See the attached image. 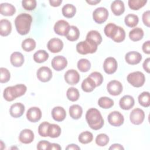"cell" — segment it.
<instances>
[{
  "instance_id": "obj_56",
  "label": "cell",
  "mask_w": 150,
  "mask_h": 150,
  "mask_svg": "<svg viewBox=\"0 0 150 150\" xmlns=\"http://www.w3.org/2000/svg\"><path fill=\"white\" fill-rule=\"evenodd\" d=\"M66 149H69V150H79L80 149V148L76 145V144H70L66 148Z\"/></svg>"
},
{
  "instance_id": "obj_27",
  "label": "cell",
  "mask_w": 150,
  "mask_h": 150,
  "mask_svg": "<svg viewBox=\"0 0 150 150\" xmlns=\"http://www.w3.org/2000/svg\"><path fill=\"white\" fill-rule=\"evenodd\" d=\"M96 87V85L94 81L89 77L85 79L81 83L82 90L87 93L91 92Z\"/></svg>"
},
{
  "instance_id": "obj_57",
  "label": "cell",
  "mask_w": 150,
  "mask_h": 150,
  "mask_svg": "<svg viewBox=\"0 0 150 150\" xmlns=\"http://www.w3.org/2000/svg\"><path fill=\"white\" fill-rule=\"evenodd\" d=\"M87 3L90 4V5H96L97 4L100 2V1L97 0H94V1H86Z\"/></svg>"
},
{
  "instance_id": "obj_26",
  "label": "cell",
  "mask_w": 150,
  "mask_h": 150,
  "mask_svg": "<svg viewBox=\"0 0 150 150\" xmlns=\"http://www.w3.org/2000/svg\"><path fill=\"white\" fill-rule=\"evenodd\" d=\"M118 28L119 26H117L115 24L113 23H109L107 25H106V26L104 28V33L107 37L112 39L115 37L118 30Z\"/></svg>"
},
{
  "instance_id": "obj_8",
  "label": "cell",
  "mask_w": 150,
  "mask_h": 150,
  "mask_svg": "<svg viewBox=\"0 0 150 150\" xmlns=\"http://www.w3.org/2000/svg\"><path fill=\"white\" fill-rule=\"evenodd\" d=\"M118 64L115 58L108 57L106 58L103 63V69L104 71L108 74H111L115 73L117 69Z\"/></svg>"
},
{
  "instance_id": "obj_20",
  "label": "cell",
  "mask_w": 150,
  "mask_h": 150,
  "mask_svg": "<svg viewBox=\"0 0 150 150\" xmlns=\"http://www.w3.org/2000/svg\"><path fill=\"white\" fill-rule=\"evenodd\" d=\"M19 139L22 143L25 144H30L34 139V134L29 129H24L20 132Z\"/></svg>"
},
{
  "instance_id": "obj_19",
  "label": "cell",
  "mask_w": 150,
  "mask_h": 150,
  "mask_svg": "<svg viewBox=\"0 0 150 150\" xmlns=\"http://www.w3.org/2000/svg\"><path fill=\"white\" fill-rule=\"evenodd\" d=\"M135 104L134 98L132 96L129 95H125L119 101L120 107L124 110H128L133 107Z\"/></svg>"
},
{
  "instance_id": "obj_12",
  "label": "cell",
  "mask_w": 150,
  "mask_h": 150,
  "mask_svg": "<svg viewBox=\"0 0 150 150\" xmlns=\"http://www.w3.org/2000/svg\"><path fill=\"white\" fill-rule=\"evenodd\" d=\"M47 47L48 50L52 53H58L62 50L63 43L62 40L59 38H52L47 42Z\"/></svg>"
},
{
  "instance_id": "obj_30",
  "label": "cell",
  "mask_w": 150,
  "mask_h": 150,
  "mask_svg": "<svg viewBox=\"0 0 150 150\" xmlns=\"http://www.w3.org/2000/svg\"><path fill=\"white\" fill-rule=\"evenodd\" d=\"M83 114V109L81 106L77 104H74L69 108V114L70 117L74 120L79 119Z\"/></svg>"
},
{
  "instance_id": "obj_9",
  "label": "cell",
  "mask_w": 150,
  "mask_h": 150,
  "mask_svg": "<svg viewBox=\"0 0 150 150\" xmlns=\"http://www.w3.org/2000/svg\"><path fill=\"white\" fill-rule=\"evenodd\" d=\"M108 121L110 124L112 126L119 127L122 125L124 123V116L120 112L114 111L108 114Z\"/></svg>"
},
{
  "instance_id": "obj_4",
  "label": "cell",
  "mask_w": 150,
  "mask_h": 150,
  "mask_svg": "<svg viewBox=\"0 0 150 150\" xmlns=\"http://www.w3.org/2000/svg\"><path fill=\"white\" fill-rule=\"evenodd\" d=\"M98 45L90 40L86 39L76 45V50L81 54L93 53L97 50Z\"/></svg>"
},
{
  "instance_id": "obj_21",
  "label": "cell",
  "mask_w": 150,
  "mask_h": 150,
  "mask_svg": "<svg viewBox=\"0 0 150 150\" xmlns=\"http://www.w3.org/2000/svg\"><path fill=\"white\" fill-rule=\"evenodd\" d=\"M52 116L54 120L60 122L63 121L66 116L65 110L60 106L54 107L52 110Z\"/></svg>"
},
{
  "instance_id": "obj_5",
  "label": "cell",
  "mask_w": 150,
  "mask_h": 150,
  "mask_svg": "<svg viewBox=\"0 0 150 150\" xmlns=\"http://www.w3.org/2000/svg\"><path fill=\"white\" fill-rule=\"evenodd\" d=\"M127 79L128 82L135 87H142L145 81V75L139 71L129 73Z\"/></svg>"
},
{
  "instance_id": "obj_32",
  "label": "cell",
  "mask_w": 150,
  "mask_h": 150,
  "mask_svg": "<svg viewBox=\"0 0 150 150\" xmlns=\"http://www.w3.org/2000/svg\"><path fill=\"white\" fill-rule=\"evenodd\" d=\"M86 39L91 40L97 45H99L102 42L101 35L98 31L95 30H92L88 32L86 36Z\"/></svg>"
},
{
  "instance_id": "obj_24",
  "label": "cell",
  "mask_w": 150,
  "mask_h": 150,
  "mask_svg": "<svg viewBox=\"0 0 150 150\" xmlns=\"http://www.w3.org/2000/svg\"><path fill=\"white\" fill-rule=\"evenodd\" d=\"M12 30V25L10 21L7 19L0 21V34L2 36L9 35Z\"/></svg>"
},
{
  "instance_id": "obj_14",
  "label": "cell",
  "mask_w": 150,
  "mask_h": 150,
  "mask_svg": "<svg viewBox=\"0 0 150 150\" xmlns=\"http://www.w3.org/2000/svg\"><path fill=\"white\" fill-rule=\"evenodd\" d=\"M80 79V74L74 69L69 70L64 74V80L66 82L70 85H75L77 84Z\"/></svg>"
},
{
  "instance_id": "obj_17",
  "label": "cell",
  "mask_w": 150,
  "mask_h": 150,
  "mask_svg": "<svg viewBox=\"0 0 150 150\" xmlns=\"http://www.w3.org/2000/svg\"><path fill=\"white\" fill-rule=\"evenodd\" d=\"M125 61L127 63L131 65L138 64L142 60V55L138 52L131 51L128 52L125 56Z\"/></svg>"
},
{
  "instance_id": "obj_44",
  "label": "cell",
  "mask_w": 150,
  "mask_h": 150,
  "mask_svg": "<svg viewBox=\"0 0 150 150\" xmlns=\"http://www.w3.org/2000/svg\"><path fill=\"white\" fill-rule=\"evenodd\" d=\"M50 123L46 121L42 122L38 127V133L43 137H48V129L50 125Z\"/></svg>"
},
{
  "instance_id": "obj_18",
  "label": "cell",
  "mask_w": 150,
  "mask_h": 150,
  "mask_svg": "<svg viewBox=\"0 0 150 150\" xmlns=\"http://www.w3.org/2000/svg\"><path fill=\"white\" fill-rule=\"evenodd\" d=\"M25 106L21 103H16L12 104L9 110L10 115L13 118H19L24 113Z\"/></svg>"
},
{
  "instance_id": "obj_52",
  "label": "cell",
  "mask_w": 150,
  "mask_h": 150,
  "mask_svg": "<svg viewBox=\"0 0 150 150\" xmlns=\"http://www.w3.org/2000/svg\"><path fill=\"white\" fill-rule=\"evenodd\" d=\"M149 63H150V59L148 57L145 60V61L143 63V68L148 73H149L150 72V69H149Z\"/></svg>"
},
{
  "instance_id": "obj_43",
  "label": "cell",
  "mask_w": 150,
  "mask_h": 150,
  "mask_svg": "<svg viewBox=\"0 0 150 150\" xmlns=\"http://www.w3.org/2000/svg\"><path fill=\"white\" fill-rule=\"evenodd\" d=\"M109 142V137L105 134H100L96 138V143L100 146H105Z\"/></svg>"
},
{
  "instance_id": "obj_28",
  "label": "cell",
  "mask_w": 150,
  "mask_h": 150,
  "mask_svg": "<svg viewBox=\"0 0 150 150\" xmlns=\"http://www.w3.org/2000/svg\"><path fill=\"white\" fill-rule=\"evenodd\" d=\"M62 12L63 15L64 17L67 18H71L75 15L76 12V9L73 5L67 4L63 6L62 9Z\"/></svg>"
},
{
  "instance_id": "obj_40",
  "label": "cell",
  "mask_w": 150,
  "mask_h": 150,
  "mask_svg": "<svg viewBox=\"0 0 150 150\" xmlns=\"http://www.w3.org/2000/svg\"><path fill=\"white\" fill-rule=\"evenodd\" d=\"M67 98L71 101H77L80 96L79 90L75 87H70L66 92Z\"/></svg>"
},
{
  "instance_id": "obj_50",
  "label": "cell",
  "mask_w": 150,
  "mask_h": 150,
  "mask_svg": "<svg viewBox=\"0 0 150 150\" xmlns=\"http://www.w3.org/2000/svg\"><path fill=\"white\" fill-rule=\"evenodd\" d=\"M149 16H150V11L149 10L145 11L142 14V21H143V23L147 27H149L150 26Z\"/></svg>"
},
{
  "instance_id": "obj_49",
  "label": "cell",
  "mask_w": 150,
  "mask_h": 150,
  "mask_svg": "<svg viewBox=\"0 0 150 150\" xmlns=\"http://www.w3.org/2000/svg\"><path fill=\"white\" fill-rule=\"evenodd\" d=\"M50 143L46 140L39 141L37 145V149L39 150H49Z\"/></svg>"
},
{
  "instance_id": "obj_39",
  "label": "cell",
  "mask_w": 150,
  "mask_h": 150,
  "mask_svg": "<svg viewBox=\"0 0 150 150\" xmlns=\"http://www.w3.org/2000/svg\"><path fill=\"white\" fill-rule=\"evenodd\" d=\"M78 139L80 143L83 144H87L92 141L93 135L91 132L86 131L80 134Z\"/></svg>"
},
{
  "instance_id": "obj_34",
  "label": "cell",
  "mask_w": 150,
  "mask_h": 150,
  "mask_svg": "<svg viewBox=\"0 0 150 150\" xmlns=\"http://www.w3.org/2000/svg\"><path fill=\"white\" fill-rule=\"evenodd\" d=\"M125 25L129 28H134L136 26L139 22V18L137 15L132 13L128 14L124 19Z\"/></svg>"
},
{
  "instance_id": "obj_38",
  "label": "cell",
  "mask_w": 150,
  "mask_h": 150,
  "mask_svg": "<svg viewBox=\"0 0 150 150\" xmlns=\"http://www.w3.org/2000/svg\"><path fill=\"white\" fill-rule=\"evenodd\" d=\"M98 105L105 109L110 108L114 105V101L107 97H101L98 101Z\"/></svg>"
},
{
  "instance_id": "obj_45",
  "label": "cell",
  "mask_w": 150,
  "mask_h": 150,
  "mask_svg": "<svg viewBox=\"0 0 150 150\" xmlns=\"http://www.w3.org/2000/svg\"><path fill=\"white\" fill-rule=\"evenodd\" d=\"M1 77H0V82L1 83H5L8 82L11 77V74L9 71L4 67L0 68Z\"/></svg>"
},
{
  "instance_id": "obj_25",
  "label": "cell",
  "mask_w": 150,
  "mask_h": 150,
  "mask_svg": "<svg viewBox=\"0 0 150 150\" xmlns=\"http://www.w3.org/2000/svg\"><path fill=\"white\" fill-rule=\"evenodd\" d=\"M1 13L4 16H12L16 12L15 6L9 3H2L0 5Z\"/></svg>"
},
{
  "instance_id": "obj_2",
  "label": "cell",
  "mask_w": 150,
  "mask_h": 150,
  "mask_svg": "<svg viewBox=\"0 0 150 150\" xmlns=\"http://www.w3.org/2000/svg\"><path fill=\"white\" fill-rule=\"evenodd\" d=\"M32 17L28 13H23L18 15L15 19V25L17 32L21 35L28 34L30 30Z\"/></svg>"
},
{
  "instance_id": "obj_46",
  "label": "cell",
  "mask_w": 150,
  "mask_h": 150,
  "mask_svg": "<svg viewBox=\"0 0 150 150\" xmlns=\"http://www.w3.org/2000/svg\"><path fill=\"white\" fill-rule=\"evenodd\" d=\"M89 77L91 78L95 82L96 87L100 86L103 81V77L102 74L97 71H94L91 73L89 76Z\"/></svg>"
},
{
  "instance_id": "obj_51",
  "label": "cell",
  "mask_w": 150,
  "mask_h": 150,
  "mask_svg": "<svg viewBox=\"0 0 150 150\" xmlns=\"http://www.w3.org/2000/svg\"><path fill=\"white\" fill-rule=\"evenodd\" d=\"M142 50L143 52L146 54H149L150 53V41L148 40L145 42H144L142 45Z\"/></svg>"
},
{
  "instance_id": "obj_3",
  "label": "cell",
  "mask_w": 150,
  "mask_h": 150,
  "mask_svg": "<svg viewBox=\"0 0 150 150\" xmlns=\"http://www.w3.org/2000/svg\"><path fill=\"white\" fill-rule=\"evenodd\" d=\"M27 87L22 84H16L13 86H9L5 88L3 97L5 100L12 101L16 98L23 96L26 91Z\"/></svg>"
},
{
  "instance_id": "obj_54",
  "label": "cell",
  "mask_w": 150,
  "mask_h": 150,
  "mask_svg": "<svg viewBox=\"0 0 150 150\" xmlns=\"http://www.w3.org/2000/svg\"><path fill=\"white\" fill-rule=\"evenodd\" d=\"M109 149H115V150H120V149H124V147L119 144H114L111 145V146L109 148Z\"/></svg>"
},
{
  "instance_id": "obj_7",
  "label": "cell",
  "mask_w": 150,
  "mask_h": 150,
  "mask_svg": "<svg viewBox=\"0 0 150 150\" xmlns=\"http://www.w3.org/2000/svg\"><path fill=\"white\" fill-rule=\"evenodd\" d=\"M145 113L142 109L137 108L132 110L129 115L131 122L135 125L141 124L144 120Z\"/></svg>"
},
{
  "instance_id": "obj_16",
  "label": "cell",
  "mask_w": 150,
  "mask_h": 150,
  "mask_svg": "<svg viewBox=\"0 0 150 150\" xmlns=\"http://www.w3.org/2000/svg\"><path fill=\"white\" fill-rule=\"evenodd\" d=\"M51 64L55 70L61 71L67 66V61L64 56H57L53 58Z\"/></svg>"
},
{
  "instance_id": "obj_53",
  "label": "cell",
  "mask_w": 150,
  "mask_h": 150,
  "mask_svg": "<svg viewBox=\"0 0 150 150\" xmlns=\"http://www.w3.org/2000/svg\"><path fill=\"white\" fill-rule=\"evenodd\" d=\"M49 3L51 6L56 7L60 5V4L62 3V0H50Z\"/></svg>"
},
{
  "instance_id": "obj_11",
  "label": "cell",
  "mask_w": 150,
  "mask_h": 150,
  "mask_svg": "<svg viewBox=\"0 0 150 150\" xmlns=\"http://www.w3.org/2000/svg\"><path fill=\"white\" fill-rule=\"evenodd\" d=\"M36 76L40 81L47 82L52 77V71L48 67H40L37 71Z\"/></svg>"
},
{
  "instance_id": "obj_13",
  "label": "cell",
  "mask_w": 150,
  "mask_h": 150,
  "mask_svg": "<svg viewBox=\"0 0 150 150\" xmlns=\"http://www.w3.org/2000/svg\"><path fill=\"white\" fill-rule=\"evenodd\" d=\"M70 26L69 23L67 21L64 20H59L54 24V31L59 35L66 36Z\"/></svg>"
},
{
  "instance_id": "obj_6",
  "label": "cell",
  "mask_w": 150,
  "mask_h": 150,
  "mask_svg": "<svg viewBox=\"0 0 150 150\" xmlns=\"http://www.w3.org/2000/svg\"><path fill=\"white\" fill-rule=\"evenodd\" d=\"M108 16V11L104 7L97 8L93 12V18L94 21L98 24H101L105 22Z\"/></svg>"
},
{
  "instance_id": "obj_15",
  "label": "cell",
  "mask_w": 150,
  "mask_h": 150,
  "mask_svg": "<svg viewBox=\"0 0 150 150\" xmlns=\"http://www.w3.org/2000/svg\"><path fill=\"white\" fill-rule=\"evenodd\" d=\"M42 117V111L40 109L37 107H30L26 112L27 119L32 122H36L39 121Z\"/></svg>"
},
{
  "instance_id": "obj_22",
  "label": "cell",
  "mask_w": 150,
  "mask_h": 150,
  "mask_svg": "<svg viewBox=\"0 0 150 150\" xmlns=\"http://www.w3.org/2000/svg\"><path fill=\"white\" fill-rule=\"evenodd\" d=\"M111 9L115 15L120 16L125 11L124 4L122 1L120 0L114 1L111 5Z\"/></svg>"
},
{
  "instance_id": "obj_42",
  "label": "cell",
  "mask_w": 150,
  "mask_h": 150,
  "mask_svg": "<svg viewBox=\"0 0 150 150\" xmlns=\"http://www.w3.org/2000/svg\"><path fill=\"white\" fill-rule=\"evenodd\" d=\"M147 2L146 0H129L128 6L132 10H138L142 8Z\"/></svg>"
},
{
  "instance_id": "obj_1",
  "label": "cell",
  "mask_w": 150,
  "mask_h": 150,
  "mask_svg": "<svg viewBox=\"0 0 150 150\" xmlns=\"http://www.w3.org/2000/svg\"><path fill=\"white\" fill-rule=\"evenodd\" d=\"M86 120L89 127L94 130L101 129L104 125V120L100 112L95 108H91L87 110Z\"/></svg>"
},
{
  "instance_id": "obj_41",
  "label": "cell",
  "mask_w": 150,
  "mask_h": 150,
  "mask_svg": "<svg viewBox=\"0 0 150 150\" xmlns=\"http://www.w3.org/2000/svg\"><path fill=\"white\" fill-rule=\"evenodd\" d=\"M77 68L81 72L88 71L91 67L90 61L86 59H81L77 62Z\"/></svg>"
},
{
  "instance_id": "obj_10",
  "label": "cell",
  "mask_w": 150,
  "mask_h": 150,
  "mask_svg": "<svg viewBox=\"0 0 150 150\" xmlns=\"http://www.w3.org/2000/svg\"><path fill=\"white\" fill-rule=\"evenodd\" d=\"M107 90L110 94L118 96L122 91V85L120 81L113 80L107 84Z\"/></svg>"
},
{
  "instance_id": "obj_48",
  "label": "cell",
  "mask_w": 150,
  "mask_h": 150,
  "mask_svg": "<svg viewBox=\"0 0 150 150\" xmlns=\"http://www.w3.org/2000/svg\"><path fill=\"white\" fill-rule=\"evenodd\" d=\"M125 38V32L124 29L120 26H119L118 30L115 36V37L113 38V40L115 42L120 43L122 42Z\"/></svg>"
},
{
  "instance_id": "obj_36",
  "label": "cell",
  "mask_w": 150,
  "mask_h": 150,
  "mask_svg": "<svg viewBox=\"0 0 150 150\" xmlns=\"http://www.w3.org/2000/svg\"><path fill=\"white\" fill-rule=\"evenodd\" d=\"M61 134L60 127L54 124H50L48 129V137L50 138H57Z\"/></svg>"
},
{
  "instance_id": "obj_33",
  "label": "cell",
  "mask_w": 150,
  "mask_h": 150,
  "mask_svg": "<svg viewBox=\"0 0 150 150\" xmlns=\"http://www.w3.org/2000/svg\"><path fill=\"white\" fill-rule=\"evenodd\" d=\"M49 58L48 53L45 50H39L33 54V60L35 62L41 63L46 61Z\"/></svg>"
},
{
  "instance_id": "obj_55",
  "label": "cell",
  "mask_w": 150,
  "mask_h": 150,
  "mask_svg": "<svg viewBox=\"0 0 150 150\" xmlns=\"http://www.w3.org/2000/svg\"><path fill=\"white\" fill-rule=\"evenodd\" d=\"M62 149L61 146L58 144H56V143H50V148H49V150H52V149H54V150H60Z\"/></svg>"
},
{
  "instance_id": "obj_23",
  "label": "cell",
  "mask_w": 150,
  "mask_h": 150,
  "mask_svg": "<svg viewBox=\"0 0 150 150\" xmlns=\"http://www.w3.org/2000/svg\"><path fill=\"white\" fill-rule=\"evenodd\" d=\"M10 62L14 67H20L24 63V57L21 53L15 52L11 55Z\"/></svg>"
},
{
  "instance_id": "obj_35",
  "label": "cell",
  "mask_w": 150,
  "mask_h": 150,
  "mask_svg": "<svg viewBox=\"0 0 150 150\" xmlns=\"http://www.w3.org/2000/svg\"><path fill=\"white\" fill-rule=\"evenodd\" d=\"M138 102L141 105L148 107L150 105V95L148 91H144L138 96Z\"/></svg>"
},
{
  "instance_id": "obj_47",
  "label": "cell",
  "mask_w": 150,
  "mask_h": 150,
  "mask_svg": "<svg viewBox=\"0 0 150 150\" xmlns=\"http://www.w3.org/2000/svg\"><path fill=\"white\" fill-rule=\"evenodd\" d=\"M22 5L25 9L32 11L36 6V1L35 0H23L22 1Z\"/></svg>"
},
{
  "instance_id": "obj_31",
  "label": "cell",
  "mask_w": 150,
  "mask_h": 150,
  "mask_svg": "<svg viewBox=\"0 0 150 150\" xmlns=\"http://www.w3.org/2000/svg\"><path fill=\"white\" fill-rule=\"evenodd\" d=\"M79 36L80 32L79 29L75 26H70L65 36L69 41L74 42L79 39Z\"/></svg>"
},
{
  "instance_id": "obj_29",
  "label": "cell",
  "mask_w": 150,
  "mask_h": 150,
  "mask_svg": "<svg viewBox=\"0 0 150 150\" xmlns=\"http://www.w3.org/2000/svg\"><path fill=\"white\" fill-rule=\"evenodd\" d=\"M144 31L140 28H134L129 32V39L134 42H137L141 40L144 36Z\"/></svg>"
},
{
  "instance_id": "obj_37",
  "label": "cell",
  "mask_w": 150,
  "mask_h": 150,
  "mask_svg": "<svg viewBox=\"0 0 150 150\" xmlns=\"http://www.w3.org/2000/svg\"><path fill=\"white\" fill-rule=\"evenodd\" d=\"M36 47V42L32 38H27L22 43V48L26 52H30Z\"/></svg>"
}]
</instances>
